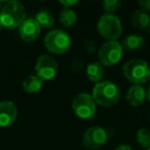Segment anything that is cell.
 <instances>
[{
    "instance_id": "obj_1",
    "label": "cell",
    "mask_w": 150,
    "mask_h": 150,
    "mask_svg": "<svg viewBox=\"0 0 150 150\" xmlns=\"http://www.w3.org/2000/svg\"><path fill=\"white\" fill-rule=\"evenodd\" d=\"M92 97L98 105L108 108L118 103L120 99V91L114 82L103 80L95 84Z\"/></svg>"
},
{
    "instance_id": "obj_2",
    "label": "cell",
    "mask_w": 150,
    "mask_h": 150,
    "mask_svg": "<svg viewBox=\"0 0 150 150\" xmlns=\"http://www.w3.org/2000/svg\"><path fill=\"white\" fill-rule=\"evenodd\" d=\"M26 19L25 7L18 0L8 1L2 6L0 13V24L7 29H16L21 26Z\"/></svg>"
},
{
    "instance_id": "obj_3",
    "label": "cell",
    "mask_w": 150,
    "mask_h": 150,
    "mask_svg": "<svg viewBox=\"0 0 150 150\" xmlns=\"http://www.w3.org/2000/svg\"><path fill=\"white\" fill-rule=\"evenodd\" d=\"M122 73L131 83L144 86L150 79V66L144 60L133 59L125 64Z\"/></svg>"
},
{
    "instance_id": "obj_4",
    "label": "cell",
    "mask_w": 150,
    "mask_h": 150,
    "mask_svg": "<svg viewBox=\"0 0 150 150\" xmlns=\"http://www.w3.org/2000/svg\"><path fill=\"white\" fill-rule=\"evenodd\" d=\"M97 30L100 36L106 40H116L122 33V25L114 13H104L99 19Z\"/></svg>"
},
{
    "instance_id": "obj_5",
    "label": "cell",
    "mask_w": 150,
    "mask_h": 150,
    "mask_svg": "<svg viewBox=\"0 0 150 150\" xmlns=\"http://www.w3.org/2000/svg\"><path fill=\"white\" fill-rule=\"evenodd\" d=\"M44 46L54 54H63L68 52L71 46V38L65 31L54 29L50 31L44 37Z\"/></svg>"
},
{
    "instance_id": "obj_6",
    "label": "cell",
    "mask_w": 150,
    "mask_h": 150,
    "mask_svg": "<svg viewBox=\"0 0 150 150\" xmlns=\"http://www.w3.org/2000/svg\"><path fill=\"white\" fill-rule=\"evenodd\" d=\"M123 56V47L117 40H107L98 52L99 62L106 67H112L120 62Z\"/></svg>"
},
{
    "instance_id": "obj_7",
    "label": "cell",
    "mask_w": 150,
    "mask_h": 150,
    "mask_svg": "<svg viewBox=\"0 0 150 150\" xmlns=\"http://www.w3.org/2000/svg\"><path fill=\"white\" fill-rule=\"evenodd\" d=\"M72 110L80 119H90L97 111V103L92 95L88 93H79L73 98Z\"/></svg>"
},
{
    "instance_id": "obj_8",
    "label": "cell",
    "mask_w": 150,
    "mask_h": 150,
    "mask_svg": "<svg viewBox=\"0 0 150 150\" xmlns=\"http://www.w3.org/2000/svg\"><path fill=\"white\" fill-rule=\"evenodd\" d=\"M108 140L106 129L99 125H94L86 129L82 135V145L88 150H97L105 146Z\"/></svg>"
},
{
    "instance_id": "obj_9",
    "label": "cell",
    "mask_w": 150,
    "mask_h": 150,
    "mask_svg": "<svg viewBox=\"0 0 150 150\" xmlns=\"http://www.w3.org/2000/svg\"><path fill=\"white\" fill-rule=\"evenodd\" d=\"M35 72L42 80H50L56 77L58 73V63L56 59L48 54H42L37 59L35 64Z\"/></svg>"
},
{
    "instance_id": "obj_10",
    "label": "cell",
    "mask_w": 150,
    "mask_h": 150,
    "mask_svg": "<svg viewBox=\"0 0 150 150\" xmlns=\"http://www.w3.org/2000/svg\"><path fill=\"white\" fill-rule=\"evenodd\" d=\"M41 28L35 19H25L19 27V33L25 42H33L39 37Z\"/></svg>"
},
{
    "instance_id": "obj_11",
    "label": "cell",
    "mask_w": 150,
    "mask_h": 150,
    "mask_svg": "<svg viewBox=\"0 0 150 150\" xmlns=\"http://www.w3.org/2000/svg\"><path fill=\"white\" fill-rule=\"evenodd\" d=\"M18 117V109L11 101L0 102V127H8Z\"/></svg>"
},
{
    "instance_id": "obj_12",
    "label": "cell",
    "mask_w": 150,
    "mask_h": 150,
    "mask_svg": "<svg viewBox=\"0 0 150 150\" xmlns=\"http://www.w3.org/2000/svg\"><path fill=\"white\" fill-rule=\"evenodd\" d=\"M127 102L133 107H140L147 99V91L143 86L133 84L127 93Z\"/></svg>"
},
{
    "instance_id": "obj_13",
    "label": "cell",
    "mask_w": 150,
    "mask_h": 150,
    "mask_svg": "<svg viewBox=\"0 0 150 150\" xmlns=\"http://www.w3.org/2000/svg\"><path fill=\"white\" fill-rule=\"evenodd\" d=\"M121 45L123 50H127L129 52H138L145 45V39L139 34H129L123 39Z\"/></svg>"
},
{
    "instance_id": "obj_14",
    "label": "cell",
    "mask_w": 150,
    "mask_h": 150,
    "mask_svg": "<svg viewBox=\"0 0 150 150\" xmlns=\"http://www.w3.org/2000/svg\"><path fill=\"white\" fill-rule=\"evenodd\" d=\"M86 77L91 81L97 83V82L101 81L103 79V77H104L105 67L100 62H93L88 65V67L86 69Z\"/></svg>"
},
{
    "instance_id": "obj_15",
    "label": "cell",
    "mask_w": 150,
    "mask_h": 150,
    "mask_svg": "<svg viewBox=\"0 0 150 150\" xmlns=\"http://www.w3.org/2000/svg\"><path fill=\"white\" fill-rule=\"evenodd\" d=\"M43 80L39 78L37 75H29L22 82L23 90L28 94H35L42 88Z\"/></svg>"
},
{
    "instance_id": "obj_16",
    "label": "cell",
    "mask_w": 150,
    "mask_h": 150,
    "mask_svg": "<svg viewBox=\"0 0 150 150\" xmlns=\"http://www.w3.org/2000/svg\"><path fill=\"white\" fill-rule=\"evenodd\" d=\"M132 25L139 30H144L150 26V17L146 11L142 9L135 11L131 18Z\"/></svg>"
},
{
    "instance_id": "obj_17",
    "label": "cell",
    "mask_w": 150,
    "mask_h": 150,
    "mask_svg": "<svg viewBox=\"0 0 150 150\" xmlns=\"http://www.w3.org/2000/svg\"><path fill=\"white\" fill-rule=\"evenodd\" d=\"M59 20H60V23L64 27L69 28V27H72L76 23V21H77V15L70 7H64L60 11Z\"/></svg>"
},
{
    "instance_id": "obj_18",
    "label": "cell",
    "mask_w": 150,
    "mask_h": 150,
    "mask_svg": "<svg viewBox=\"0 0 150 150\" xmlns=\"http://www.w3.org/2000/svg\"><path fill=\"white\" fill-rule=\"evenodd\" d=\"M35 21L38 23L40 28L50 29L54 25V18L50 11H40L36 13Z\"/></svg>"
},
{
    "instance_id": "obj_19",
    "label": "cell",
    "mask_w": 150,
    "mask_h": 150,
    "mask_svg": "<svg viewBox=\"0 0 150 150\" xmlns=\"http://www.w3.org/2000/svg\"><path fill=\"white\" fill-rule=\"evenodd\" d=\"M136 140L137 143L143 148L150 147V129L146 127H141L136 133Z\"/></svg>"
},
{
    "instance_id": "obj_20",
    "label": "cell",
    "mask_w": 150,
    "mask_h": 150,
    "mask_svg": "<svg viewBox=\"0 0 150 150\" xmlns=\"http://www.w3.org/2000/svg\"><path fill=\"white\" fill-rule=\"evenodd\" d=\"M120 5L121 0H103V8L106 13H114Z\"/></svg>"
},
{
    "instance_id": "obj_21",
    "label": "cell",
    "mask_w": 150,
    "mask_h": 150,
    "mask_svg": "<svg viewBox=\"0 0 150 150\" xmlns=\"http://www.w3.org/2000/svg\"><path fill=\"white\" fill-rule=\"evenodd\" d=\"M140 7L144 11H150V0H138Z\"/></svg>"
},
{
    "instance_id": "obj_22",
    "label": "cell",
    "mask_w": 150,
    "mask_h": 150,
    "mask_svg": "<svg viewBox=\"0 0 150 150\" xmlns=\"http://www.w3.org/2000/svg\"><path fill=\"white\" fill-rule=\"evenodd\" d=\"M58 1L65 7H71L73 5L77 4L80 0H58Z\"/></svg>"
},
{
    "instance_id": "obj_23",
    "label": "cell",
    "mask_w": 150,
    "mask_h": 150,
    "mask_svg": "<svg viewBox=\"0 0 150 150\" xmlns=\"http://www.w3.org/2000/svg\"><path fill=\"white\" fill-rule=\"evenodd\" d=\"M84 47H86V50L88 52V54H93V52H95V43L93 41H91V40H86V42H84Z\"/></svg>"
},
{
    "instance_id": "obj_24",
    "label": "cell",
    "mask_w": 150,
    "mask_h": 150,
    "mask_svg": "<svg viewBox=\"0 0 150 150\" xmlns=\"http://www.w3.org/2000/svg\"><path fill=\"white\" fill-rule=\"evenodd\" d=\"M114 150H133V148H132V146L129 145V144H120V145L117 146Z\"/></svg>"
},
{
    "instance_id": "obj_25",
    "label": "cell",
    "mask_w": 150,
    "mask_h": 150,
    "mask_svg": "<svg viewBox=\"0 0 150 150\" xmlns=\"http://www.w3.org/2000/svg\"><path fill=\"white\" fill-rule=\"evenodd\" d=\"M147 100H148V102L150 103V86L148 88V90H147Z\"/></svg>"
},
{
    "instance_id": "obj_26",
    "label": "cell",
    "mask_w": 150,
    "mask_h": 150,
    "mask_svg": "<svg viewBox=\"0 0 150 150\" xmlns=\"http://www.w3.org/2000/svg\"><path fill=\"white\" fill-rule=\"evenodd\" d=\"M8 1H11V0H0V2H8Z\"/></svg>"
},
{
    "instance_id": "obj_27",
    "label": "cell",
    "mask_w": 150,
    "mask_h": 150,
    "mask_svg": "<svg viewBox=\"0 0 150 150\" xmlns=\"http://www.w3.org/2000/svg\"><path fill=\"white\" fill-rule=\"evenodd\" d=\"M1 9H2V5H1V2H0V13H1Z\"/></svg>"
},
{
    "instance_id": "obj_28",
    "label": "cell",
    "mask_w": 150,
    "mask_h": 150,
    "mask_svg": "<svg viewBox=\"0 0 150 150\" xmlns=\"http://www.w3.org/2000/svg\"><path fill=\"white\" fill-rule=\"evenodd\" d=\"M38 1H40V2H43V1H45V0H38Z\"/></svg>"
},
{
    "instance_id": "obj_29",
    "label": "cell",
    "mask_w": 150,
    "mask_h": 150,
    "mask_svg": "<svg viewBox=\"0 0 150 150\" xmlns=\"http://www.w3.org/2000/svg\"><path fill=\"white\" fill-rule=\"evenodd\" d=\"M1 28H2V26H1V24H0V32H1Z\"/></svg>"
},
{
    "instance_id": "obj_30",
    "label": "cell",
    "mask_w": 150,
    "mask_h": 150,
    "mask_svg": "<svg viewBox=\"0 0 150 150\" xmlns=\"http://www.w3.org/2000/svg\"><path fill=\"white\" fill-rule=\"evenodd\" d=\"M149 35H150V26H149Z\"/></svg>"
},
{
    "instance_id": "obj_31",
    "label": "cell",
    "mask_w": 150,
    "mask_h": 150,
    "mask_svg": "<svg viewBox=\"0 0 150 150\" xmlns=\"http://www.w3.org/2000/svg\"><path fill=\"white\" fill-rule=\"evenodd\" d=\"M146 150H150V147H149V148H147V149H146Z\"/></svg>"
}]
</instances>
